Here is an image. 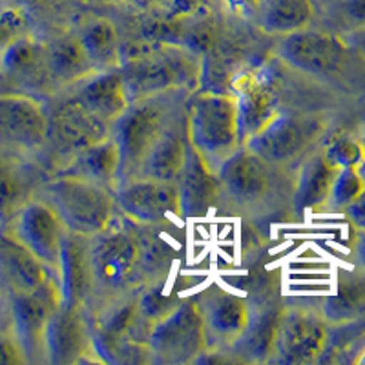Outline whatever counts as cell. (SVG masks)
I'll use <instances>...</instances> for the list:
<instances>
[{
  "mask_svg": "<svg viewBox=\"0 0 365 365\" xmlns=\"http://www.w3.org/2000/svg\"><path fill=\"white\" fill-rule=\"evenodd\" d=\"M158 228L133 223L117 212L108 227L90 236L88 312L139 292L170 274V247L158 236Z\"/></svg>",
  "mask_w": 365,
  "mask_h": 365,
  "instance_id": "6da1fadb",
  "label": "cell"
},
{
  "mask_svg": "<svg viewBox=\"0 0 365 365\" xmlns=\"http://www.w3.org/2000/svg\"><path fill=\"white\" fill-rule=\"evenodd\" d=\"M119 70L130 103L165 91L200 90L203 75L200 53L175 42H155L135 53H125Z\"/></svg>",
  "mask_w": 365,
  "mask_h": 365,
  "instance_id": "7a4b0ae2",
  "label": "cell"
},
{
  "mask_svg": "<svg viewBox=\"0 0 365 365\" xmlns=\"http://www.w3.org/2000/svg\"><path fill=\"white\" fill-rule=\"evenodd\" d=\"M192 93L190 90H174L135 99L113 120L110 133L120 150L119 182L135 178L155 139Z\"/></svg>",
  "mask_w": 365,
  "mask_h": 365,
  "instance_id": "3957f363",
  "label": "cell"
},
{
  "mask_svg": "<svg viewBox=\"0 0 365 365\" xmlns=\"http://www.w3.org/2000/svg\"><path fill=\"white\" fill-rule=\"evenodd\" d=\"M188 141L216 170L241 146L237 99L230 91L195 90L187 101Z\"/></svg>",
  "mask_w": 365,
  "mask_h": 365,
  "instance_id": "277c9868",
  "label": "cell"
},
{
  "mask_svg": "<svg viewBox=\"0 0 365 365\" xmlns=\"http://www.w3.org/2000/svg\"><path fill=\"white\" fill-rule=\"evenodd\" d=\"M38 197L57 212L68 232L81 236L99 234L117 214L113 188L61 172L42 182Z\"/></svg>",
  "mask_w": 365,
  "mask_h": 365,
  "instance_id": "5b68a950",
  "label": "cell"
},
{
  "mask_svg": "<svg viewBox=\"0 0 365 365\" xmlns=\"http://www.w3.org/2000/svg\"><path fill=\"white\" fill-rule=\"evenodd\" d=\"M46 106L50 125L46 146L38 161L50 175L63 172L88 146L110 135L112 125L70 101L53 96Z\"/></svg>",
  "mask_w": 365,
  "mask_h": 365,
  "instance_id": "8992f818",
  "label": "cell"
},
{
  "mask_svg": "<svg viewBox=\"0 0 365 365\" xmlns=\"http://www.w3.org/2000/svg\"><path fill=\"white\" fill-rule=\"evenodd\" d=\"M146 349L150 364L161 365L195 364L207 353L208 338L197 296L181 299L150 327Z\"/></svg>",
  "mask_w": 365,
  "mask_h": 365,
  "instance_id": "52a82bcc",
  "label": "cell"
},
{
  "mask_svg": "<svg viewBox=\"0 0 365 365\" xmlns=\"http://www.w3.org/2000/svg\"><path fill=\"white\" fill-rule=\"evenodd\" d=\"M63 302L58 278L29 292H6V327L24 349L28 364H46L44 336L51 314Z\"/></svg>",
  "mask_w": 365,
  "mask_h": 365,
  "instance_id": "ba28073f",
  "label": "cell"
},
{
  "mask_svg": "<svg viewBox=\"0 0 365 365\" xmlns=\"http://www.w3.org/2000/svg\"><path fill=\"white\" fill-rule=\"evenodd\" d=\"M324 128L322 119L316 115L278 112L243 145L263 161L283 170L307 154Z\"/></svg>",
  "mask_w": 365,
  "mask_h": 365,
  "instance_id": "9c48e42d",
  "label": "cell"
},
{
  "mask_svg": "<svg viewBox=\"0 0 365 365\" xmlns=\"http://www.w3.org/2000/svg\"><path fill=\"white\" fill-rule=\"evenodd\" d=\"M279 168L263 161L249 146L241 145L217 168L221 201L241 212H257L272 197Z\"/></svg>",
  "mask_w": 365,
  "mask_h": 365,
  "instance_id": "30bf717a",
  "label": "cell"
},
{
  "mask_svg": "<svg viewBox=\"0 0 365 365\" xmlns=\"http://www.w3.org/2000/svg\"><path fill=\"white\" fill-rule=\"evenodd\" d=\"M48 106L41 97L0 91V150L38 159L48 139Z\"/></svg>",
  "mask_w": 365,
  "mask_h": 365,
  "instance_id": "8fae6325",
  "label": "cell"
},
{
  "mask_svg": "<svg viewBox=\"0 0 365 365\" xmlns=\"http://www.w3.org/2000/svg\"><path fill=\"white\" fill-rule=\"evenodd\" d=\"M329 345V322L307 307H285L269 364L305 365L322 360Z\"/></svg>",
  "mask_w": 365,
  "mask_h": 365,
  "instance_id": "7c38bea8",
  "label": "cell"
},
{
  "mask_svg": "<svg viewBox=\"0 0 365 365\" xmlns=\"http://www.w3.org/2000/svg\"><path fill=\"white\" fill-rule=\"evenodd\" d=\"M115 207L130 221L148 227H166L181 217V201L175 181L132 178L115 187Z\"/></svg>",
  "mask_w": 365,
  "mask_h": 365,
  "instance_id": "4fadbf2b",
  "label": "cell"
},
{
  "mask_svg": "<svg viewBox=\"0 0 365 365\" xmlns=\"http://www.w3.org/2000/svg\"><path fill=\"white\" fill-rule=\"evenodd\" d=\"M44 347L46 364L77 365L101 361L93 347L90 312L81 305L61 302L46 327Z\"/></svg>",
  "mask_w": 365,
  "mask_h": 365,
  "instance_id": "5bb4252c",
  "label": "cell"
},
{
  "mask_svg": "<svg viewBox=\"0 0 365 365\" xmlns=\"http://www.w3.org/2000/svg\"><path fill=\"white\" fill-rule=\"evenodd\" d=\"M276 55L299 73L331 75L345 63L347 44L334 34L305 28L279 37Z\"/></svg>",
  "mask_w": 365,
  "mask_h": 365,
  "instance_id": "9a60e30c",
  "label": "cell"
},
{
  "mask_svg": "<svg viewBox=\"0 0 365 365\" xmlns=\"http://www.w3.org/2000/svg\"><path fill=\"white\" fill-rule=\"evenodd\" d=\"M6 228H9L13 236L28 247L42 263L57 272L68 228L44 200L37 195L26 203Z\"/></svg>",
  "mask_w": 365,
  "mask_h": 365,
  "instance_id": "2e32d148",
  "label": "cell"
},
{
  "mask_svg": "<svg viewBox=\"0 0 365 365\" xmlns=\"http://www.w3.org/2000/svg\"><path fill=\"white\" fill-rule=\"evenodd\" d=\"M197 302L203 314L208 349L230 351L249 325L250 302L221 289H208L197 296Z\"/></svg>",
  "mask_w": 365,
  "mask_h": 365,
  "instance_id": "e0dca14e",
  "label": "cell"
},
{
  "mask_svg": "<svg viewBox=\"0 0 365 365\" xmlns=\"http://www.w3.org/2000/svg\"><path fill=\"white\" fill-rule=\"evenodd\" d=\"M2 79L19 88H26L24 93L35 97L53 96L50 71L46 63V41H38L34 35L24 34L13 41L0 53Z\"/></svg>",
  "mask_w": 365,
  "mask_h": 365,
  "instance_id": "ac0fdd59",
  "label": "cell"
},
{
  "mask_svg": "<svg viewBox=\"0 0 365 365\" xmlns=\"http://www.w3.org/2000/svg\"><path fill=\"white\" fill-rule=\"evenodd\" d=\"M48 178L50 172L38 159L0 150V227H6L26 203L37 197Z\"/></svg>",
  "mask_w": 365,
  "mask_h": 365,
  "instance_id": "d6986e66",
  "label": "cell"
},
{
  "mask_svg": "<svg viewBox=\"0 0 365 365\" xmlns=\"http://www.w3.org/2000/svg\"><path fill=\"white\" fill-rule=\"evenodd\" d=\"M55 97L77 104L86 112L106 120L108 125H112L130 104L120 70L96 71L81 79L79 83L57 91Z\"/></svg>",
  "mask_w": 365,
  "mask_h": 365,
  "instance_id": "ffe728a7",
  "label": "cell"
},
{
  "mask_svg": "<svg viewBox=\"0 0 365 365\" xmlns=\"http://www.w3.org/2000/svg\"><path fill=\"white\" fill-rule=\"evenodd\" d=\"M175 185L179 190L182 220L207 216L212 208L220 205L221 187L217 172L212 170L192 145H188L187 158L175 178Z\"/></svg>",
  "mask_w": 365,
  "mask_h": 365,
  "instance_id": "44dd1931",
  "label": "cell"
},
{
  "mask_svg": "<svg viewBox=\"0 0 365 365\" xmlns=\"http://www.w3.org/2000/svg\"><path fill=\"white\" fill-rule=\"evenodd\" d=\"M55 278V270L22 245L9 228L0 227V283L6 292L35 291Z\"/></svg>",
  "mask_w": 365,
  "mask_h": 365,
  "instance_id": "7402d4cb",
  "label": "cell"
},
{
  "mask_svg": "<svg viewBox=\"0 0 365 365\" xmlns=\"http://www.w3.org/2000/svg\"><path fill=\"white\" fill-rule=\"evenodd\" d=\"M188 145L190 141H188L187 103H185L175 110L161 135L155 139L135 178L175 181L187 158Z\"/></svg>",
  "mask_w": 365,
  "mask_h": 365,
  "instance_id": "603a6c76",
  "label": "cell"
},
{
  "mask_svg": "<svg viewBox=\"0 0 365 365\" xmlns=\"http://www.w3.org/2000/svg\"><path fill=\"white\" fill-rule=\"evenodd\" d=\"M232 88L230 93L237 99L240 135L243 145L279 112L278 97L272 86L257 73H240L232 81Z\"/></svg>",
  "mask_w": 365,
  "mask_h": 365,
  "instance_id": "cb8c5ba5",
  "label": "cell"
},
{
  "mask_svg": "<svg viewBox=\"0 0 365 365\" xmlns=\"http://www.w3.org/2000/svg\"><path fill=\"white\" fill-rule=\"evenodd\" d=\"M63 303L88 309L91 299L90 236L68 232L57 270Z\"/></svg>",
  "mask_w": 365,
  "mask_h": 365,
  "instance_id": "d4e9b609",
  "label": "cell"
},
{
  "mask_svg": "<svg viewBox=\"0 0 365 365\" xmlns=\"http://www.w3.org/2000/svg\"><path fill=\"white\" fill-rule=\"evenodd\" d=\"M283 309L285 307L278 305V302H263L259 307H250L249 325L243 336L230 349L236 361L269 364Z\"/></svg>",
  "mask_w": 365,
  "mask_h": 365,
  "instance_id": "484cf974",
  "label": "cell"
},
{
  "mask_svg": "<svg viewBox=\"0 0 365 365\" xmlns=\"http://www.w3.org/2000/svg\"><path fill=\"white\" fill-rule=\"evenodd\" d=\"M46 63L50 71L53 96L57 91L79 83L88 75L96 73L77 31L46 41Z\"/></svg>",
  "mask_w": 365,
  "mask_h": 365,
  "instance_id": "4316f807",
  "label": "cell"
},
{
  "mask_svg": "<svg viewBox=\"0 0 365 365\" xmlns=\"http://www.w3.org/2000/svg\"><path fill=\"white\" fill-rule=\"evenodd\" d=\"M338 170L340 168L325 159L322 148L305 155L292 192V210L296 216H303L305 212L327 205Z\"/></svg>",
  "mask_w": 365,
  "mask_h": 365,
  "instance_id": "83f0119b",
  "label": "cell"
},
{
  "mask_svg": "<svg viewBox=\"0 0 365 365\" xmlns=\"http://www.w3.org/2000/svg\"><path fill=\"white\" fill-rule=\"evenodd\" d=\"M61 174L77 175L115 190L120 174V150L112 133L88 146Z\"/></svg>",
  "mask_w": 365,
  "mask_h": 365,
  "instance_id": "f1b7e54d",
  "label": "cell"
},
{
  "mask_svg": "<svg viewBox=\"0 0 365 365\" xmlns=\"http://www.w3.org/2000/svg\"><path fill=\"white\" fill-rule=\"evenodd\" d=\"M79 34L83 48L96 71L119 70L123 64V44L119 29L110 19L96 17L81 26Z\"/></svg>",
  "mask_w": 365,
  "mask_h": 365,
  "instance_id": "f546056e",
  "label": "cell"
},
{
  "mask_svg": "<svg viewBox=\"0 0 365 365\" xmlns=\"http://www.w3.org/2000/svg\"><path fill=\"white\" fill-rule=\"evenodd\" d=\"M256 17L265 34L283 37L311 26L314 4L312 0H263Z\"/></svg>",
  "mask_w": 365,
  "mask_h": 365,
  "instance_id": "4dcf8cb0",
  "label": "cell"
},
{
  "mask_svg": "<svg viewBox=\"0 0 365 365\" xmlns=\"http://www.w3.org/2000/svg\"><path fill=\"white\" fill-rule=\"evenodd\" d=\"M324 318L329 324H349L365 314V276L351 274L338 285L336 294L325 302Z\"/></svg>",
  "mask_w": 365,
  "mask_h": 365,
  "instance_id": "1f68e13d",
  "label": "cell"
},
{
  "mask_svg": "<svg viewBox=\"0 0 365 365\" xmlns=\"http://www.w3.org/2000/svg\"><path fill=\"white\" fill-rule=\"evenodd\" d=\"M325 159L336 168H347V166H358L365 161V148L361 139L349 135V133H336L322 148Z\"/></svg>",
  "mask_w": 365,
  "mask_h": 365,
  "instance_id": "d6a6232c",
  "label": "cell"
},
{
  "mask_svg": "<svg viewBox=\"0 0 365 365\" xmlns=\"http://www.w3.org/2000/svg\"><path fill=\"white\" fill-rule=\"evenodd\" d=\"M364 190V179H361L358 168H354V166L340 168L336 179L332 182V190L331 195H329L327 205H331L336 210H345Z\"/></svg>",
  "mask_w": 365,
  "mask_h": 365,
  "instance_id": "836d02e7",
  "label": "cell"
},
{
  "mask_svg": "<svg viewBox=\"0 0 365 365\" xmlns=\"http://www.w3.org/2000/svg\"><path fill=\"white\" fill-rule=\"evenodd\" d=\"M24 34H28L26 13L13 6L0 8V53Z\"/></svg>",
  "mask_w": 365,
  "mask_h": 365,
  "instance_id": "e575fe53",
  "label": "cell"
},
{
  "mask_svg": "<svg viewBox=\"0 0 365 365\" xmlns=\"http://www.w3.org/2000/svg\"><path fill=\"white\" fill-rule=\"evenodd\" d=\"M28 364L24 349L8 327H0V365Z\"/></svg>",
  "mask_w": 365,
  "mask_h": 365,
  "instance_id": "d590c367",
  "label": "cell"
},
{
  "mask_svg": "<svg viewBox=\"0 0 365 365\" xmlns=\"http://www.w3.org/2000/svg\"><path fill=\"white\" fill-rule=\"evenodd\" d=\"M340 13L354 31L365 29V0H340Z\"/></svg>",
  "mask_w": 365,
  "mask_h": 365,
  "instance_id": "8d00e7d4",
  "label": "cell"
},
{
  "mask_svg": "<svg viewBox=\"0 0 365 365\" xmlns=\"http://www.w3.org/2000/svg\"><path fill=\"white\" fill-rule=\"evenodd\" d=\"M263 0H225V4L232 13H236L237 17H254L262 6Z\"/></svg>",
  "mask_w": 365,
  "mask_h": 365,
  "instance_id": "74e56055",
  "label": "cell"
},
{
  "mask_svg": "<svg viewBox=\"0 0 365 365\" xmlns=\"http://www.w3.org/2000/svg\"><path fill=\"white\" fill-rule=\"evenodd\" d=\"M345 214L358 228H365V190L345 208Z\"/></svg>",
  "mask_w": 365,
  "mask_h": 365,
  "instance_id": "f35d334b",
  "label": "cell"
},
{
  "mask_svg": "<svg viewBox=\"0 0 365 365\" xmlns=\"http://www.w3.org/2000/svg\"><path fill=\"white\" fill-rule=\"evenodd\" d=\"M53 0H11L13 8H19L22 11H31V9H41L51 4Z\"/></svg>",
  "mask_w": 365,
  "mask_h": 365,
  "instance_id": "ab89813d",
  "label": "cell"
},
{
  "mask_svg": "<svg viewBox=\"0 0 365 365\" xmlns=\"http://www.w3.org/2000/svg\"><path fill=\"white\" fill-rule=\"evenodd\" d=\"M353 42H354V46L358 48V51H360V53L365 57V29H360V31H356V34H354Z\"/></svg>",
  "mask_w": 365,
  "mask_h": 365,
  "instance_id": "60d3db41",
  "label": "cell"
},
{
  "mask_svg": "<svg viewBox=\"0 0 365 365\" xmlns=\"http://www.w3.org/2000/svg\"><path fill=\"white\" fill-rule=\"evenodd\" d=\"M4 299H6V291L2 283H0V318H2V311H4Z\"/></svg>",
  "mask_w": 365,
  "mask_h": 365,
  "instance_id": "b9f144b4",
  "label": "cell"
},
{
  "mask_svg": "<svg viewBox=\"0 0 365 365\" xmlns=\"http://www.w3.org/2000/svg\"><path fill=\"white\" fill-rule=\"evenodd\" d=\"M358 172H360V175H361V179H364V185H365V161L361 163L360 166H358Z\"/></svg>",
  "mask_w": 365,
  "mask_h": 365,
  "instance_id": "7bdbcfd3",
  "label": "cell"
},
{
  "mask_svg": "<svg viewBox=\"0 0 365 365\" xmlns=\"http://www.w3.org/2000/svg\"><path fill=\"white\" fill-rule=\"evenodd\" d=\"M358 364H365V351H364V354H361V356L360 358H358Z\"/></svg>",
  "mask_w": 365,
  "mask_h": 365,
  "instance_id": "ee69618b",
  "label": "cell"
},
{
  "mask_svg": "<svg viewBox=\"0 0 365 365\" xmlns=\"http://www.w3.org/2000/svg\"><path fill=\"white\" fill-rule=\"evenodd\" d=\"M361 145H364L365 148V126H364V132H361Z\"/></svg>",
  "mask_w": 365,
  "mask_h": 365,
  "instance_id": "f6af8a7d",
  "label": "cell"
},
{
  "mask_svg": "<svg viewBox=\"0 0 365 365\" xmlns=\"http://www.w3.org/2000/svg\"><path fill=\"white\" fill-rule=\"evenodd\" d=\"M0 79H2V71H0Z\"/></svg>",
  "mask_w": 365,
  "mask_h": 365,
  "instance_id": "bcb514c9",
  "label": "cell"
}]
</instances>
